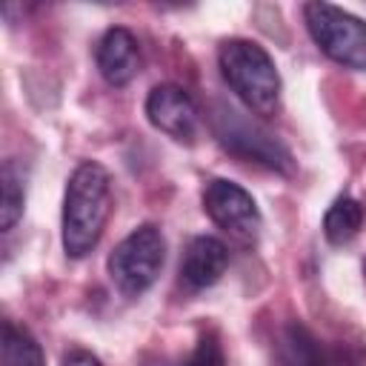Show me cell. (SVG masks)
<instances>
[{
  "label": "cell",
  "instance_id": "5b68a950",
  "mask_svg": "<svg viewBox=\"0 0 366 366\" xmlns=\"http://www.w3.org/2000/svg\"><path fill=\"white\" fill-rule=\"evenodd\" d=\"M212 129H214L220 146L229 149L232 154H237L243 160H254L280 174H292L295 160H292L289 149L274 134H269L263 126L249 120L243 112H237L226 103H217L214 114H212Z\"/></svg>",
  "mask_w": 366,
  "mask_h": 366
},
{
  "label": "cell",
  "instance_id": "9c48e42d",
  "mask_svg": "<svg viewBox=\"0 0 366 366\" xmlns=\"http://www.w3.org/2000/svg\"><path fill=\"white\" fill-rule=\"evenodd\" d=\"M229 266V249L212 234H197L189 240L183 260H180V277L192 289H209L214 286Z\"/></svg>",
  "mask_w": 366,
  "mask_h": 366
},
{
  "label": "cell",
  "instance_id": "6da1fadb",
  "mask_svg": "<svg viewBox=\"0 0 366 366\" xmlns=\"http://www.w3.org/2000/svg\"><path fill=\"white\" fill-rule=\"evenodd\" d=\"M112 214V177L109 172L86 160L80 163L63 194V249L69 257H86L103 237Z\"/></svg>",
  "mask_w": 366,
  "mask_h": 366
},
{
  "label": "cell",
  "instance_id": "9a60e30c",
  "mask_svg": "<svg viewBox=\"0 0 366 366\" xmlns=\"http://www.w3.org/2000/svg\"><path fill=\"white\" fill-rule=\"evenodd\" d=\"M63 366H103V363L86 349H69L63 355Z\"/></svg>",
  "mask_w": 366,
  "mask_h": 366
},
{
  "label": "cell",
  "instance_id": "30bf717a",
  "mask_svg": "<svg viewBox=\"0 0 366 366\" xmlns=\"http://www.w3.org/2000/svg\"><path fill=\"white\" fill-rule=\"evenodd\" d=\"M277 366H323V349L303 323L292 320L283 326L277 340Z\"/></svg>",
  "mask_w": 366,
  "mask_h": 366
},
{
  "label": "cell",
  "instance_id": "3957f363",
  "mask_svg": "<svg viewBox=\"0 0 366 366\" xmlns=\"http://www.w3.org/2000/svg\"><path fill=\"white\" fill-rule=\"evenodd\" d=\"M166 263V237L157 226L143 223L132 229L109 254V277L126 297H140Z\"/></svg>",
  "mask_w": 366,
  "mask_h": 366
},
{
  "label": "cell",
  "instance_id": "8992f818",
  "mask_svg": "<svg viewBox=\"0 0 366 366\" xmlns=\"http://www.w3.org/2000/svg\"><path fill=\"white\" fill-rule=\"evenodd\" d=\"M203 212L212 217L214 226H220L223 232H229L240 243H252L263 226V217H260L254 197L243 186H237L234 180H226V177H214L206 183Z\"/></svg>",
  "mask_w": 366,
  "mask_h": 366
},
{
  "label": "cell",
  "instance_id": "52a82bcc",
  "mask_svg": "<svg viewBox=\"0 0 366 366\" xmlns=\"http://www.w3.org/2000/svg\"><path fill=\"white\" fill-rule=\"evenodd\" d=\"M146 117L157 132L169 134L172 140L192 143L197 134V109L192 97L174 83H160L149 92Z\"/></svg>",
  "mask_w": 366,
  "mask_h": 366
},
{
  "label": "cell",
  "instance_id": "7a4b0ae2",
  "mask_svg": "<svg viewBox=\"0 0 366 366\" xmlns=\"http://www.w3.org/2000/svg\"><path fill=\"white\" fill-rule=\"evenodd\" d=\"M217 66L229 89L243 106L260 117H272L280 106V74L269 51L246 37L223 40L217 49Z\"/></svg>",
  "mask_w": 366,
  "mask_h": 366
},
{
  "label": "cell",
  "instance_id": "7c38bea8",
  "mask_svg": "<svg viewBox=\"0 0 366 366\" xmlns=\"http://www.w3.org/2000/svg\"><path fill=\"white\" fill-rule=\"evenodd\" d=\"M0 366H46L43 349L34 340V335L26 326H17L14 320H6L3 323Z\"/></svg>",
  "mask_w": 366,
  "mask_h": 366
},
{
  "label": "cell",
  "instance_id": "ba28073f",
  "mask_svg": "<svg viewBox=\"0 0 366 366\" xmlns=\"http://www.w3.org/2000/svg\"><path fill=\"white\" fill-rule=\"evenodd\" d=\"M97 69L109 86H129L140 71L137 37L123 26L109 29L97 43Z\"/></svg>",
  "mask_w": 366,
  "mask_h": 366
},
{
  "label": "cell",
  "instance_id": "5bb4252c",
  "mask_svg": "<svg viewBox=\"0 0 366 366\" xmlns=\"http://www.w3.org/2000/svg\"><path fill=\"white\" fill-rule=\"evenodd\" d=\"M183 366H226L220 337H217L214 332H203V335L197 337L194 352L189 355V360H186Z\"/></svg>",
  "mask_w": 366,
  "mask_h": 366
},
{
  "label": "cell",
  "instance_id": "4fadbf2b",
  "mask_svg": "<svg viewBox=\"0 0 366 366\" xmlns=\"http://www.w3.org/2000/svg\"><path fill=\"white\" fill-rule=\"evenodd\" d=\"M23 203H26V192H23L20 172L11 160H6V166H3V206H0V229L3 232L14 229V223L23 217Z\"/></svg>",
  "mask_w": 366,
  "mask_h": 366
},
{
  "label": "cell",
  "instance_id": "277c9868",
  "mask_svg": "<svg viewBox=\"0 0 366 366\" xmlns=\"http://www.w3.org/2000/svg\"><path fill=\"white\" fill-rule=\"evenodd\" d=\"M306 29L315 46L343 69L366 71V23L329 3L303 6Z\"/></svg>",
  "mask_w": 366,
  "mask_h": 366
},
{
  "label": "cell",
  "instance_id": "8fae6325",
  "mask_svg": "<svg viewBox=\"0 0 366 366\" xmlns=\"http://www.w3.org/2000/svg\"><path fill=\"white\" fill-rule=\"evenodd\" d=\"M363 217H366L363 203L355 200L352 194H340V197L326 209V214H323V234H326V240H329L332 246L349 243V240L360 232Z\"/></svg>",
  "mask_w": 366,
  "mask_h": 366
}]
</instances>
